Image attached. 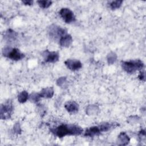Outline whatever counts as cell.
Instances as JSON below:
<instances>
[{"label":"cell","mask_w":146,"mask_h":146,"mask_svg":"<svg viewBox=\"0 0 146 146\" xmlns=\"http://www.w3.org/2000/svg\"><path fill=\"white\" fill-rule=\"evenodd\" d=\"M50 131L55 136L62 138L67 135H80L83 130L81 127L76 124H62L55 128H50Z\"/></svg>","instance_id":"1"},{"label":"cell","mask_w":146,"mask_h":146,"mask_svg":"<svg viewBox=\"0 0 146 146\" xmlns=\"http://www.w3.org/2000/svg\"><path fill=\"white\" fill-rule=\"evenodd\" d=\"M122 68L128 74H133L136 71L141 70L144 67V63L140 59L122 61L121 62Z\"/></svg>","instance_id":"2"},{"label":"cell","mask_w":146,"mask_h":146,"mask_svg":"<svg viewBox=\"0 0 146 146\" xmlns=\"http://www.w3.org/2000/svg\"><path fill=\"white\" fill-rule=\"evenodd\" d=\"M2 54L4 56L13 60H19L25 57V55L17 48L6 46L2 49Z\"/></svg>","instance_id":"3"},{"label":"cell","mask_w":146,"mask_h":146,"mask_svg":"<svg viewBox=\"0 0 146 146\" xmlns=\"http://www.w3.org/2000/svg\"><path fill=\"white\" fill-rule=\"evenodd\" d=\"M48 33L50 37L56 40L60 39L62 36L67 34V30L56 25H51L48 28Z\"/></svg>","instance_id":"4"},{"label":"cell","mask_w":146,"mask_h":146,"mask_svg":"<svg viewBox=\"0 0 146 146\" xmlns=\"http://www.w3.org/2000/svg\"><path fill=\"white\" fill-rule=\"evenodd\" d=\"M13 111V105L11 100H7L2 104L0 109V118L1 119H10Z\"/></svg>","instance_id":"5"},{"label":"cell","mask_w":146,"mask_h":146,"mask_svg":"<svg viewBox=\"0 0 146 146\" xmlns=\"http://www.w3.org/2000/svg\"><path fill=\"white\" fill-rule=\"evenodd\" d=\"M59 15L67 23H70L75 21V17L74 13L68 8H62L59 11Z\"/></svg>","instance_id":"6"},{"label":"cell","mask_w":146,"mask_h":146,"mask_svg":"<svg viewBox=\"0 0 146 146\" xmlns=\"http://www.w3.org/2000/svg\"><path fill=\"white\" fill-rule=\"evenodd\" d=\"M42 56L46 63H55L59 60V55L56 51H50L48 50H44L42 53Z\"/></svg>","instance_id":"7"},{"label":"cell","mask_w":146,"mask_h":146,"mask_svg":"<svg viewBox=\"0 0 146 146\" xmlns=\"http://www.w3.org/2000/svg\"><path fill=\"white\" fill-rule=\"evenodd\" d=\"M66 66L71 71H76L79 70L82 67V63L76 59H68L64 62Z\"/></svg>","instance_id":"8"},{"label":"cell","mask_w":146,"mask_h":146,"mask_svg":"<svg viewBox=\"0 0 146 146\" xmlns=\"http://www.w3.org/2000/svg\"><path fill=\"white\" fill-rule=\"evenodd\" d=\"M102 133L99 125L96 126H92L86 129L84 136L87 137H94L99 135Z\"/></svg>","instance_id":"9"},{"label":"cell","mask_w":146,"mask_h":146,"mask_svg":"<svg viewBox=\"0 0 146 146\" xmlns=\"http://www.w3.org/2000/svg\"><path fill=\"white\" fill-rule=\"evenodd\" d=\"M66 110L70 113H75L79 110L78 104L74 101H68L64 104Z\"/></svg>","instance_id":"10"},{"label":"cell","mask_w":146,"mask_h":146,"mask_svg":"<svg viewBox=\"0 0 146 146\" xmlns=\"http://www.w3.org/2000/svg\"><path fill=\"white\" fill-rule=\"evenodd\" d=\"M129 141L130 139L125 132H121L118 135L117 140V143L118 145H126L129 143Z\"/></svg>","instance_id":"11"},{"label":"cell","mask_w":146,"mask_h":146,"mask_svg":"<svg viewBox=\"0 0 146 146\" xmlns=\"http://www.w3.org/2000/svg\"><path fill=\"white\" fill-rule=\"evenodd\" d=\"M72 43V38L70 34H66L59 39V44L62 47H68Z\"/></svg>","instance_id":"12"},{"label":"cell","mask_w":146,"mask_h":146,"mask_svg":"<svg viewBox=\"0 0 146 146\" xmlns=\"http://www.w3.org/2000/svg\"><path fill=\"white\" fill-rule=\"evenodd\" d=\"M54 94V90L52 87H46L43 88L39 93L41 98H51Z\"/></svg>","instance_id":"13"},{"label":"cell","mask_w":146,"mask_h":146,"mask_svg":"<svg viewBox=\"0 0 146 146\" xmlns=\"http://www.w3.org/2000/svg\"><path fill=\"white\" fill-rule=\"evenodd\" d=\"M17 36V33L11 29L7 30L4 35V38L8 42L14 41Z\"/></svg>","instance_id":"14"},{"label":"cell","mask_w":146,"mask_h":146,"mask_svg":"<svg viewBox=\"0 0 146 146\" xmlns=\"http://www.w3.org/2000/svg\"><path fill=\"white\" fill-rule=\"evenodd\" d=\"M99 111V108L98 106L95 104H91L86 108V113L88 115H96Z\"/></svg>","instance_id":"15"},{"label":"cell","mask_w":146,"mask_h":146,"mask_svg":"<svg viewBox=\"0 0 146 146\" xmlns=\"http://www.w3.org/2000/svg\"><path fill=\"white\" fill-rule=\"evenodd\" d=\"M29 98V95L26 91H22L18 95V100L21 103L26 102Z\"/></svg>","instance_id":"16"},{"label":"cell","mask_w":146,"mask_h":146,"mask_svg":"<svg viewBox=\"0 0 146 146\" xmlns=\"http://www.w3.org/2000/svg\"><path fill=\"white\" fill-rule=\"evenodd\" d=\"M107 60L108 64H113L117 60V55L115 52L111 51L107 56Z\"/></svg>","instance_id":"17"},{"label":"cell","mask_w":146,"mask_h":146,"mask_svg":"<svg viewBox=\"0 0 146 146\" xmlns=\"http://www.w3.org/2000/svg\"><path fill=\"white\" fill-rule=\"evenodd\" d=\"M123 3V1L117 0V1H112L109 2V6L112 10H115L119 9Z\"/></svg>","instance_id":"18"},{"label":"cell","mask_w":146,"mask_h":146,"mask_svg":"<svg viewBox=\"0 0 146 146\" xmlns=\"http://www.w3.org/2000/svg\"><path fill=\"white\" fill-rule=\"evenodd\" d=\"M56 84L62 87V88H65L67 86V81L66 77H60L58 79L56 80Z\"/></svg>","instance_id":"19"},{"label":"cell","mask_w":146,"mask_h":146,"mask_svg":"<svg viewBox=\"0 0 146 146\" xmlns=\"http://www.w3.org/2000/svg\"><path fill=\"white\" fill-rule=\"evenodd\" d=\"M39 6L43 9L48 8L50 7L52 3V1H47V0H39L37 1Z\"/></svg>","instance_id":"20"},{"label":"cell","mask_w":146,"mask_h":146,"mask_svg":"<svg viewBox=\"0 0 146 146\" xmlns=\"http://www.w3.org/2000/svg\"><path fill=\"white\" fill-rule=\"evenodd\" d=\"M41 98L39 93H36L33 92L30 95H29V100L33 102V103H37L40 100V99Z\"/></svg>","instance_id":"21"},{"label":"cell","mask_w":146,"mask_h":146,"mask_svg":"<svg viewBox=\"0 0 146 146\" xmlns=\"http://www.w3.org/2000/svg\"><path fill=\"white\" fill-rule=\"evenodd\" d=\"M139 120H140V117L136 115L131 116L128 118H127V122L131 124H135L136 123H138Z\"/></svg>","instance_id":"22"},{"label":"cell","mask_w":146,"mask_h":146,"mask_svg":"<svg viewBox=\"0 0 146 146\" xmlns=\"http://www.w3.org/2000/svg\"><path fill=\"white\" fill-rule=\"evenodd\" d=\"M13 132L16 134H21L22 132V129L19 122H17L13 126Z\"/></svg>","instance_id":"23"},{"label":"cell","mask_w":146,"mask_h":146,"mask_svg":"<svg viewBox=\"0 0 146 146\" xmlns=\"http://www.w3.org/2000/svg\"><path fill=\"white\" fill-rule=\"evenodd\" d=\"M138 78L143 82L145 81V71H141L139 74V75H138Z\"/></svg>","instance_id":"24"},{"label":"cell","mask_w":146,"mask_h":146,"mask_svg":"<svg viewBox=\"0 0 146 146\" xmlns=\"http://www.w3.org/2000/svg\"><path fill=\"white\" fill-rule=\"evenodd\" d=\"M23 3H24L26 5H32L33 3V1L31 0H25V1H22Z\"/></svg>","instance_id":"25"}]
</instances>
